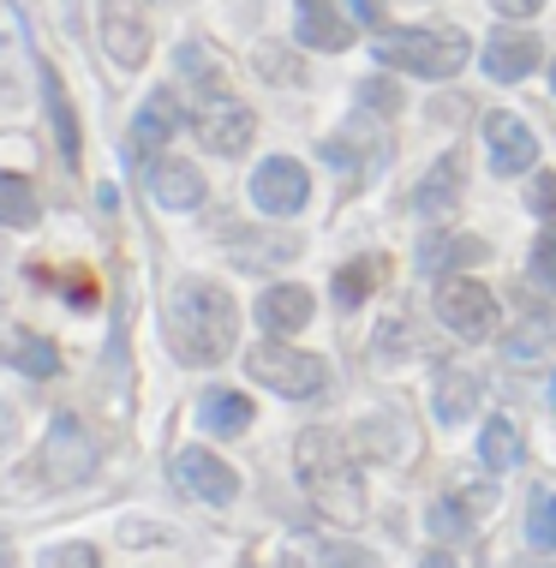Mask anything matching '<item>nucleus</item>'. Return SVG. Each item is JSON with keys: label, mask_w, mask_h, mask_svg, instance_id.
Returning <instances> with one entry per match:
<instances>
[{"label": "nucleus", "mask_w": 556, "mask_h": 568, "mask_svg": "<svg viewBox=\"0 0 556 568\" xmlns=\"http://www.w3.org/2000/svg\"><path fill=\"white\" fill-rule=\"evenodd\" d=\"M162 329H168V347H174L180 365H222L228 353H234L240 312H234V300H228V287L185 282V287H174V300H168Z\"/></svg>", "instance_id": "f257e3e1"}, {"label": "nucleus", "mask_w": 556, "mask_h": 568, "mask_svg": "<svg viewBox=\"0 0 556 568\" xmlns=\"http://www.w3.org/2000/svg\"><path fill=\"white\" fill-rule=\"evenodd\" d=\"M300 485H305V497H312L330 520H342V527H353V520L365 515V485H360L353 455L342 449L335 432H305L300 437Z\"/></svg>", "instance_id": "f03ea898"}, {"label": "nucleus", "mask_w": 556, "mask_h": 568, "mask_svg": "<svg viewBox=\"0 0 556 568\" xmlns=\"http://www.w3.org/2000/svg\"><path fill=\"white\" fill-rule=\"evenodd\" d=\"M371 54L395 72H413V79H455L467 67V37L461 30H425V24H407V30H383L371 42Z\"/></svg>", "instance_id": "7ed1b4c3"}, {"label": "nucleus", "mask_w": 556, "mask_h": 568, "mask_svg": "<svg viewBox=\"0 0 556 568\" xmlns=\"http://www.w3.org/2000/svg\"><path fill=\"white\" fill-rule=\"evenodd\" d=\"M245 372H252L264 389L287 395V402H305V395H323V383H330V365L317 359V353H300L287 342H264L245 353Z\"/></svg>", "instance_id": "20e7f679"}, {"label": "nucleus", "mask_w": 556, "mask_h": 568, "mask_svg": "<svg viewBox=\"0 0 556 568\" xmlns=\"http://www.w3.org/2000/svg\"><path fill=\"white\" fill-rule=\"evenodd\" d=\"M37 473H42V485H79L97 473V443L84 437L79 419L60 413L49 425V437H42V449H37Z\"/></svg>", "instance_id": "39448f33"}, {"label": "nucleus", "mask_w": 556, "mask_h": 568, "mask_svg": "<svg viewBox=\"0 0 556 568\" xmlns=\"http://www.w3.org/2000/svg\"><path fill=\"white\" fill-rule=\"evenodd\" d=\"M437 317L449 324L461 342H485L497 329V294L485 282H467V275H449L437 287Z\"/></svg>", "instance_id": "423d86ee"}, {"label": "nucleus", "mask_w": 556, "mask_h": 568, "mask_svg": "<svg viewBox=\"0 0 556 568\" xmlns=\"http://www.w3.org/2000/svg\"><path fill=\"white\" fill-rule=\"evenodd\" d=\"M198 138H204L215 156H240L252 144V109H245L234 90H204L198 97Z\"/></svg>", "instance_id": "0eeeda50"}, {"label": "nucleus", "mask_w": 556, "mask_h": 568, "mask_svg": "<svg viewBox=\"0 0 556 568\" xmlns=\"http://www.w3.org/2000/svg\"><path fill=\"white\" fill-rule=\"evenodd\" d=\"M305 192H312V180H305V168L293 162V156L257 162V174H252V204L264 210V216H300V210H305Z\"/></svg>", "instance_id": "6e6552de"}, {"label": "nucleus", "mask_w": 556, "mask_h": 568, "mask_svg": "<svg viewBox=\"0 0 556 568\" xmlns=\"http://www.w3.org/2000/svg\"><path fill=\"white\" fill-rule=\"evenodd\" d=\"M174 479H180L185 497L215 503V509L240 497V473L228 467L222 455H210V449H180V455H174Z\"/></svg>", "instance_id": "1a4fd4ad"}, {"label": "nucleus", "mask_w": 556, "mask_h": 568, "mask_svg": "<svg viewBox=\"0 0 556 568\" xmlns=\"http://www.w3.org/2000/svg\"><path fill=\"white\" fill-rule=\"evenodd\" d=\"M102 49L114 54V67H127V72L150 60V24L138 19L132 0H108V12H102Z\"/></svg>", "instance_id": "9d476101"}, {"label": "nucleus", "mask_w": 556, "mask_h": 568, "mask_svg": "<svg viewBox=\"0 0 556 568\" xmlns=\"http://www.w3.org/2000/svg\"><path fill=\"white\" fill-rule=\"evenodd\" d=\"M144 186H150V204L156 210H198L204 204V180H198L192 162L180 156H156L144 168Z\"/></svg>", "instance_id": "9b49d317"}, {"label": "nucleus", "mask_w": 556, "mask_h": 568, "mask_svg": "<svg viewBox=\"0 0 556 568\" xmlns=\"http://www.w3.org/2000/svg\"><path fill=\"white\" fill-rule=\"evenodd\" d=\"M485 144H491V168H497V174H527L538 162V138H533L527 120H515V114H491Z\"/></svg>", "instance_id": "f8f14e48"}, {"label": "nucleus", "mask_w": 556, "mask_h": 568, "mask_svg": "<svg viewBox=\"0 0 556 568\" xmlns=\"http://www.w3.org/2000/svg\"><path fill=\"white\" fill-rule=\"evenodd\" d=\"M174 126H180V102H174V90H156V97H150L144 109H138L132 132H127V156L150 168V156H156L168 138H174Z\"/></svg>", "instance_id": "ddd939ff"}, {"label": "nucleus", "mask_w": 556, "mask_h": 568, "mask_svg": "<svg viewBox=\"0 0 556 568\" xmlns=\"http://www.w3.org/2000/svg\"><path fill=\"white\" fill-rule=\"evenodd\" d=\"M37 84H42V102H49V120H54L60 162H67V168H79V156H84V144H79V114H72L67 84H60V72L49 67V60H37Z\"/></svg>", "instance_id": "4468645a"}, {"label": "nucleus", "mask_w": 556, "mask_h": 568, "mask_svg": "<svg viewBox=\"0 0 556 568\" xmlns=\"http://www.w3.org/2000/svg\"><path fill=\"white\" fill-rule=\"evenodd\" d=\"M293 37H300L305 49L335 54V49H347V42H353V30H347V19L330 7V0H300V7H293Z\"/></svg>", "instance_id": "2eb2a0df"}, {"label": "nucleus", "mask_w": 556, "mask_h": 568, "mask_svg": "<svg viewBox=\"0 0 556 568\" xmlns=\"http://www.w3.org/2000/svg\"><path fill=\"white\" fill-rule=\"evenodd\" d=\"M533 67H538V37H527V30H497V37L485 42V72L497 84L527 79Z\"/></svg>", "instance_id": "dca6fc26"}, {"label": "nucleus", "mask_w": 556, "mask_h": 568, "mask_svg": "<svg viewBox=\"0 0 556 568\" xmlns=\"http://www.w3.org/2000/svg\"><path fill=\"white\" fill-rule=\"evenodd\" d=\"M24 60H30V42H24V19L12 0H0V97H24Z\"/></svg>", "instance_id": "f3484780"}, {"label": "nucleus", "mask_w": 556, "mask_h": 568, "mask_svg": "<svg viewBox=\"0 0 556 568\" xmlns=\"http://www.w3.org/2000/svg\"><path fill=\"white\" fill-rule=\"evenodd\" d=\"M257 324H264L270 335L305 329V324H312V294H305V287H293V282L264 287V300H257Z\"/></svg>", "instance_id": "a211bd4d"}, {"label": "nucleus", "mask_w": 556, "mask_h": 568, "mask_svg": "<svg viewBox=\"0 0 556 568\" xmlns=\"http://www.w3.org/2000/svg\"><path fill=\"white\" fill-rule=\"evenodd\" d=\"M478 460H485L491 473H515L520 460H527V443H520V425L515 419H485V432H478Z\"/></svg>", "instance_id": "6ab92c4d"}, {"label": "nucleus", "mask_w": 556, "mask_h": 568, "mask_svg": "<svg viewBox=\"0 0 556 568\" xmlns=\"http://www.w3.org/2000/svg\"><path fill=\"white\" fill-rule=\"evenodd\" d=\"M431 407H437V419H443V425L473 419V407H478V377H473V372H461V365H449V372L437 377V395H431Z\"/></svg>", "instance_id": "aec40b11"}, {"label": "nucleus", "mask_w": 556, "mask_h": 568, "mask_svg": "<svg viewBox=\"0 0 556 568\" xmlns=\"http://www.w3.org/2000/svg\"><path fill=\"white\" fill-rule=\"evenodd\" d=\"M478 257H485V240H467V234H431L419 245V270H431V275L467 270V264H478Z\"/></svg>", "instance_id": "412c9836"}, {"label": "nucleus", "mask_w": 556, "mask_h": 568, "mask_svg": "<svg viewBox=\"0 0 556 568\" xmlns=\"http://www.w3.org/2000/svg\"><path fill=\"white\" fill-rule=\"evenodd\" d=\"M455 197H461V162H455V156H443V162L425 174V186L413 192V210H419V216H443V210H449Z\"/></svg>", "instance_id": "4be33fe9"}, {"label": "nucleus", "mask_w": 556, "mask_h": 568, "mask_svg": "<svg viewBox=\"0 0 556 568\" xmlns=\"http://www.w3.org/2000/svg\"><path fill=\"white\" fill-rule=\"evenodd\" d=\"M198 413H204V425H210L215 437H240L245 425H252V402H245L240 389H210Z\"/></svg>", "instance_id": "5701e85b"}, {"label": "nucleus", "mask_w": 556, "mask_h": 568, "mask_svg": "<svg viewBox=\"0 0 556 568\" xmlns=\"http://www.w3.org/2000/svg\"><path fill=\"white\" fill-rule=\"evenodd\" d=\"M478 509H485V490H461V497H449V503L431 509V532H437V539H467Z\"/></svg>", "instance_id": "b1692460"}, {"label": "nucleus", "mask_w": 556, "mask_h": 568, "mask_svg": "<svg viewBox=\"0 0 556 568\" xmlns=\"http://www.w3.org/2000/svg\"><path fill=\"white\" fill-rule=\"evenodd\" d=\"M377 275H383V257H353V264L335 270V305H365L371 300V287H377Z\"/></svg>", "instance_id": "393cba45"}, {"label": "nucleus", "mask_w": 556, "mask_h": 568, "mask_svg": "<svg viewBox=\"0 0 556 568\" xmlns=\"http://www.w3.org/2000/svg\"><path fill=\"white\" fill-rule=\"evenodd\" d=\"M282 568H371V557L353 545H287Z\"/></svg>", "instance_id": "a878e982"}, {"label": "nucleus", "mask_w": 556, "mask_h": 568, "mask_svg": "<svg viewBox=\"0 0 556 568\" xmlns=\"http://www.w3.org/2000/svg\"><path fill=\"white\" fill-rule=\"evenodd\" d=\"M42 216L37 192H30V180L19 174H0V227H30Z\"/></svg>", "instance_id": "bb28decb"}, {"label": "nucleus", "mask_w": 556, "mask_h": 568, "mask_svg": "<svg viewBox=\"0 0 556 568\" xmlns=\"http://www.w3.org/2000/svg\"><path fill=\"white\" fill-rule=\"evenodd\" d=\"M12 359H19L30 377H54V372H60V353H54V342H42V335H19Z\"/></svg>", "instance_id": "cd10ccee"}, {"label": "nucleus", "mask_w": 556, "mask_h": 568, "mask_svg": "<svg viewBox=\"0 0 556 568\" xmlns=\"http://www.w3.org/2000/svg\"><path fill=\"white\" fill-rule=\"evenodd\" d=\"M527 532H533V545H538V550H556V490H533Z\"/></svg>", "instance_id": "c85d7f7f"}, {"label": "nucleus", "mask_w": 556, "mask_h": 568, "mask_svg": "<svg viewBox=\"0 0 556 568\" xmlns=\"http://www.w3.org/2000/svg\"><path fill=\"white\" fill-rule=\"evenodd\" d=\"M545 347H556V317H527L520 335H508V353H520V359H533Z\"/></svg>", "instance_id": "c756f323"}, {"label": "nucleus", "mask_w": 556, "mask_h": 568, "mask_svg": "<svg viewBox=\"0 0 556 568\" xmlns=\"http://www.w3.org/2000/svg\"><path fill=\"white\" fill-rule=\"evenodd\" d=\"M42 568H102V562H97V545L72 539V545H54V550H42Z\"/></svg>", "instance_id": "7c9ffc66"}, {"label": "nucleus", "mask_w": 556, "mask_h": 568, "mask_svg": "<svg viewBox=\"0 0 556 568\" xmlns=\"http://www.w3.org/2000/svg\"><path fill=\"white\" fill-rule=\"evenodd\" d=\"M533 282L545 287V294H556V227H545L533 245Z\"/></svg>", "instance_id": "2f4dec72"}, {"label": "nucleus", "mask_w": 556, "mask_h": 568, "mask_svg": "<svg viewBox=\"0 0 556 568\" xmlns=\"http://www.w3.org/2000/svg\"><path fill=\"white\" fill-rule=\"evenodd\" d=\"M360 102H365V109H377V114H395L401 109V90L390 79H365L360 84Z\"/></svg>", "instance_id": "473e14b6"}, {"label": "nucleus", "mask_w": 556, "mask_h": 568, "mask_svg": "<svg viewBox=\"0 0 556 568\" xmlns=\"http://www.w3.org/2000/svg\"><path fill=\"white\" fill-rule=\"evenodd\" d=\"M527 204H533V216H556V174H538L533 186H527Z\"/></svg>", "instance_id": "72a5a7b5"}, {"label": "nucleus", "mask_w": 556, "mask_h": 568, "mask_svg": "<svg viewBox=\"0 0 556 568\" xmlns=\"http://www.w3.org/2000/svg\"><path fill=\"white\" fill-rule=\"evenodd\" d=\"M491 7H497L503 19H533V12L545 7V0H491Z\"/></svg>", "instance_id": "f704fd0d"}, {"label": "nucleus", "mask_w": 556, "mask_h": 568, "mask_svg": "<svg viewBox=\"0 0 556 568\" xmlns=\"http://www.w3.org/2000/svg\"><path fill=\"white\" fill-rule=\"evenodd\" d=\"M323 156H330L335 168H353V174H360V156H353V150L342 144V138H330V144H323Z\"/></svg>", "instance_id": "c9c22d12"}, {"label": "nucleus", "mask_w": 556, "mask_h": 568, "mask_svg": "<svg viewBox=\"0 0 556 568\" xmlns=\"http://www.w3.org/2000/svg\"><path fill=\"white\" fill-rule=\"evenodd\" d=\"M347 7H353L360 24H383V0H347Z\"/></svg>", "instance_id": "e433bc0d"}, {"label": "nucleus", "mask_w": 556, "mask_h": 568, "mask_svg": "<svg viewBox=\"0 0 556 568\" xmlns=\"http://www.w3.org/2000/svg\"><path fill=\"white\" fill-rule=\"evenodd\" d=\"M7 443H12V407L0 402V449H7Z\"/></svg>", "instance_id": "4c0bfd02"}, {"label": "nucleus", "mask_w": 556, "mask_h": 568, "mask_svg": "<svg viewBox=\"0 0 556 568\" xmlns=\"http://www.w3.org/2000/svg\"><path fill=\"white\" fill-rule=\"evenodd\" d=\"M425 568H455L449 557H443V550H437V557H425Z\"/></svg>", "instance_id": "58836bf2"}, {"label": "nucleus", "mask_w": 556, "mask_h": 568, "mask_svg": "<svg viewBox=\"0 0 556 568\" xmlns=\"http://www.w3.org/2000/svg\"><path fill=\"white\" fill-rule=\"evenodd\" d=\"M0 568H7V539H0Z\"/></svg>", "instance_id": "ea45409f"}]
</instances>
